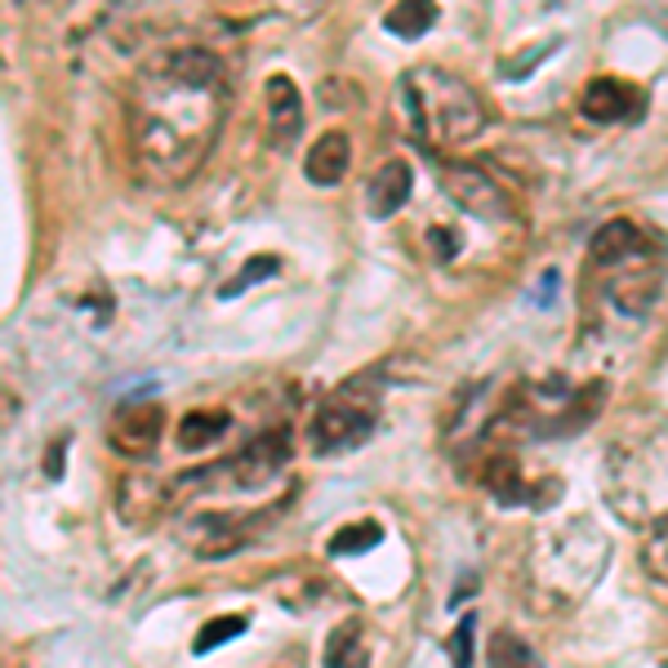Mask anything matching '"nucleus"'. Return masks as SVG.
<instances>
[{
  "instance_id": "obj_1",
  "label": "nucleus",
  "mask_w": 668,
  "mask_h": 668,
  "mask_svg": "<svg viewBox=\"0 0 668 668\" xmlns=\"http://www.w3.org/2000/svg\"><path fill=\"white\" fill-rule=\"evenodd\" d=\"M228 67L201 45L152 54L130 85V161L148 187L187 183L228 121Z\"/></svg>"
},
{
  "instance_id": "obj_2",
  "label": "nucleus",
  "mask_w": 668,
  "mask_h": 668,
  "mask_svg": "<svg viewBox=\"0 0 668 668\" xmlns=\"http://www.w3.org/2000/svg\"><path fill=\"white\" fill-rule=\"evenodd\" d=\"M397 103L406 111V126L428 148H464L486 130V107L468 80L441 67L406 72Z\"/></svg>"
},
{
  "instance_id": "obj_3",
  "label": "nucleus",
  "mask_w": 668,
  "mask_h": 668,
  "mask_svg": "<svg viewBox=\"0 0 668 668\" xmlns=\"http://www.w3.org/2000/svg\"><path fill=\"white\" fill-rule=\"evenodd\" d=\"M606 567V535L593 521H567L530 548V584L552 606L580 602Z\"/></svg>"
},
{
  "instance_id": "obj_4",
  "label": "nucleus",
  "mask_w": 668,
  "mask_h": 668,
  "mask_svg": "<svg viewBox=\"0 0 668 668\" xmlns=\"http://www.w3.org/2000/svg\"><path fill=\"white\" fill-rule=\"evenodd\" d=\"M379 406H384V397H379V379L370 375H357V379H348L344 388H334L325 401H321V410H316V419H312V451L316 455H344V451H357L362 441H370V432L379 428Z\"/></svg>"
},
{
  "instance_id": "obj_5",
  "label": "nucleus",
  "mask_w": 668,
  "mask_h": 668,
  "mask_svg": "<svg viewBox=\"0 0 668 668\" xmlns=\"http://www.w3.org/2000/svg\"><path fill=\"white\" fill-rule=\"evenodd\" d=\"M606 491L624 521H633V526H646L650 517L659 521L664 517V441L655 437V441L611 451Z\"/></svg>"
},
{
  "instance_id": "obj_6",
  "label": "nucleus",
  "mask_w": 668,
  "mask_h": 668,
  "mask_svg": "<svg viewBox=\"0 0 668 668\" xmlns=\"http://www.w3.org/2000/svg\"><path fill=\"white\" fill-rule=\"evenodd\" d=\"M290 464V432L285 428H268L259 432L241 455H233L228 464H209V473H196V482H223L228 477L241 491H263L272 486Z\"/></svg>"
},
{
  "instance_id": "obj_7",
  "label": "nucleus",
  "mask_w": 668,
  "mask_h": 668,
  "mask_svg": "<svg viewBox=\"0 0 668 668\" xmlns=\"http://www.w3.org/2000/svg\"><path fill=\"white\" fill-rule=\"evenodd\" d=\"M659 285H664V263L655 255V241L628 255L624 263L606 268V299L628 316H646L659 303Z\"/></svg>"
},
{
  "instance_id": "obj_8",
  "label": "nucleus",
  "mask_w": 668,
  "mask_h": 668,
  "mask_svg": "<svg viewBox=\"0 0 668 668\" xmlns=\"http://www.w3.org/2000/svg\"><path fill=\"white\" fill-rule=\"evenodd\" d=\"M441 192L451 196L460 209H468V214H477V218H491V223H504L508 218V196H504V187L486 174V170H477V165H445L441 170Z\"/></svg>"
},
{
  "instance_id": "obj_9",
  "label": "nucleus",
  "mask_w": 668,
  "mask_h": 668,
  "mask_svg": "<svg viewBox=\"0 0 668 668\" xmlns=\"http://www.w3.org/2000/svg\"><path fill=\"white\" fill-rule=\"evenodd\" d=\"M161 428H165V410L157 401H126L117 414H111V451H121L126 460H143L157 451L161 441Z\"/></svg>"
},
{
  "instance_id": "obj_10",
  "label": "nucleus",
  "mask_w": 668,
  "mask_h": 668,
  "mask_svg": "<svg viewBox=\"0 0 668 668\" xmlns=\"http://www.w3.org/2000/svg\"><path fill=\"white\" fill-rule=\"evenodd\" d=\"M250 521L241 517H218V513H196L187 526H183V543L196 552V557H233L237 548L250 543Z\"/></svg>"
},
{
  "instance_id": "obj_11",
  "label": "nucleus",
  "mask_w": 668,
  "mask_h": 668,
  "mask_svg": "<svg viewBox=\"0 0 668 668\" xmlns=\"http://www.w3.org/2000/svg\"><path fill=\"white\" fill-rule=\"evenodd\" d=\"M263 94H268V143L277 152H290L294 139L303 134V94L285 72L268 76Z\"/></svg>"
},
{
  "instance_id": "obj_12",
  "label": "nucleus",
  "mask_w": 668,
  "mask_h": 668,
  "mask_svg": "<svg viewBox=\"0 0 668 668\" xmlns=\"http://www.w3.org/2000/svg\"><path fill=\"white\" fill-rule=\"evenodd\" d=\"M117 513H121V521H130V526H152V521H161V517L170 513V491H165V482H157L152 473H130V477L121 482V491H117Z\"/></svg>"
},
{
  "instance_id": "obj_13",
  "label": "nucleus",
  "mask_w": 668,
  "mask_h": 668,
  "mask_svg": "<svg viewBox=\"0 0 668 668\" xmlns=\"http://www.w3.org/2000/svg\"><path fill=\"white\" fill-rule=\"evenodd\" d=\"M410 192H414V170L397 157V161H384L375 174H370V183H366V214L370 218H392L406 201H410Z\"/></svg>"
},
{
  "instance_id": "obj_14",
  "label": "nucleus",
  "mask_w": 668,
  "mask_h": 668,
  "mask_svg": "<svg viewBox=\"0 0 668 668\" xmlns=\"http://www.w3.org/2000/svg\"><path fill=\"white\" fill-rule=\"evenodd\" d=\"M348 165H353V139H348L344 130H325V134L308 148V157H303V174H308V183H316V187L344 183Z\"/></svg>"
},
{
  "instance_id": "obj_15",
  "label": "nucleus",
  "mask_w": 668,
  "mask_h": 668,
  "mask_svg": "<svg viewBox=\"0 0 668 668\" xmlns=\"http://www.w3.org/2000/svg\"><path fill=\"white\" fill-rule=\"evenodd\" d=\"M642 246H650V237L637 228L633 218H611V223H602V228L593 233V246H589V255H593L597 272H606V268L624 263L628 255H637Z\"/></svg>"
},
{
  "instance_id": "obj_16",
  "label": "nucleus",
  "mask_w": 668,
  "mask_h": 668,
  "mask_svg": "<svg viewBox=\"0 0 668 668\" xmlns=\"http://www.w3.org/2000/svg\"><path fill=\"white\" fill-rule=\"evenodd\" d=\"M584 117L589 121H597V126H611V121H624V117H633L637 111V94L624 85V80H615V76H597V80H589V89H584Z\"/></svg>"
},
{
  "instance_id": "obj_17",
  "label": "nucleus",
  "mask_w": 668,
  "mask_h": 668,
  "mask_svg": "<svg viewBox=\"0 0 668 668\" xmlns=\"http://www.w3.org/2000/svg\"><path fill=\"white\" fill-rule=\"evenodd\" d=\"M233 428V419L223 410H187L179 423V445L183 451H205V445L223 441V432Z\"/></svg>"
},
{
  "instance_id": "obj_18",
  "label": "nucleus",
  "mask_w": 668,
  "mask_h": 668,
  "mask_svg": "<svg viewBox=\"0 0 668 668\" xmlns=\"http://www.w3.org/2000/svg\"><path fill=\"white\" fill-rule=\"evenodd\" d=\"M321 668H366V646H362V619H344L325 637V659Z\"/></svg>"
},
{
  "instance_id": "obj_19",
  "label": "nucleus",
  "mask_w": 668,
  "mask_h": 668,
  "mask_svg": "<svg viewBox=\"0 0 668 668\" xmlns=\"http://www.w3.org/2000/svg\"><path fill=\"white\" fill-rule=\"evenodd\" d=\"M437 23V6H428V0H410V6H392L384 14V28L401 41H419L428 28Z\"/></svg>"
},
{
  "instance_id": "obj_20",
  "label": "nucleus",
  "mask_w": 668,
  "mask_h": 668,
  "mask_svg": "<svg viewBox=\"0 0 668 668\" xmlns=\"http://www.w3.org/2000/svg\"><path fill=\"white\" fill-rule=\"evenodd\" d=\"M482 482L491 486V495L499 504H521L526 499V477H521L517 460H491L486 473H482Z\"/></svg>"
},
{
  "instance_id": "obj_21",
  "label": "nucleus",
  "mask_w": 668,
  "mask_h": 668,
  "mask_svg": "<svg viewBox=\"0 0 668 668\" xmlns=\"http://www.w3.org/2000/svg\"><path fill=\"white\" fill-rule=\"evenodd\" d=\"M241 633H246V615H214V619L201 624L192 650H196V655H209V650H218L223 642H233V637H241Z\"/></svg>"
},
{
  "instance_id": "obj_22",
  "label": "nucleus",
  "mask_w": 668,
  "mask_h": 668,
  "mask_svg": "<svg viewBox=\"0 0 668 668\" xmlns=\"http://www.w3.org/2000/svg\"><path fill=\"white\" fill-rule=\"evenodd\" d=\"M384 539V526L379 521H357V526H344L340 535L330 539V557H353V552H366Z\"/></svg>"
},
{
  "instance_id": "obj_23",
  "label": "nucleus",
  "mask_w": 668,
  "mask_h": 668,
  "mask_svg": "<svg viewBox=\"0 0 668 668\" xmlns=\"http://www.w3.org/2000/svg\"><path fill=\"white\" fill-rule=\"evenodd\" d=\"M491 668H539V659L530 655V646L513 633H495L491 642Z\"/></svg>"
},
{
  "instance_id": "obj_24",
  "label": "nucleus",
  "mask_w": 668,
  "mask_h": 668,
  "mask_svg": "<svg viewBox=\"0 0 668 668\" xmlns=\"http://www.w3.org/2000/svg\"><path fill=\"white\" fill-rule=\"evenodd\" d=\"M277 272H281V259H277V255L250 259V263H246V268H241V272H237V277H233L228 285L218 290V299H237V294H241L246 285H255V281H263V277H277Z\"/></svg>"
},
{
  "instance_id": "obj_25",
  "label": "nucleus",
  "mask_w": 668,
  "mask_h": 668,
  "mask_svg": "<svg viewBox=\"0 0 668 668\" xmlns=\"http://www.w3.org/2000/svg\"><path fill=\"white\" fill-rule=\"evenodd\" d=\"M473 633H477V615H464L460 628L451 633V668H473Z\"/></svg>"
},
{
  "instance_id": "obj_26",
  "label": "nucleus",
  "mask_w": 668,
  "mask_h": 668,
  "mask_svg": "<svg viewBox=\"0 0 668 668\" xmlns=\"http://www.w3.org/2000/svg\"><path fill=\"white\" fill-rule=\"evenodd\" d=\"M428 241H432V259H437V263H445V259L460 250V237L445 233V228H441V233H428Z\"/></svg>"
}]
</instances>
